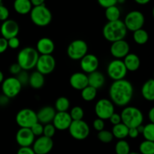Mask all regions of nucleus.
I'll return each mask as SVG.
<instances>
[{
  "mask_svg": "<svg viewBox=\"0 0 154 154\" xmlns=\"http://www.w3.org/2000/svg\"><path fill=\"white\" fill-rule=\"evenodd\" d=\"M133 94V86L126 79L114 81L109 88L110 100L119 107L127 106L132 101Z\"/></svg>",
  "mask_w": 154,
  "mask_h": 154,
  "instance_id": "1",
  "label": "nucleus"
},
{
  "mask_svg": "<svg viewBox=\"0 0 154 154\" xmlns=\"http://www.w3.org/2000/svg\"><path fill=\"white\" fill-rule=\"evenodd\" d=\"M127 34L125 24L123 20H118L116 21L108 22L103 27L102 35L108 42H113L123 40Z\"/></svg>",
  "mask_w": 154,
  "mask_h": 154,
  "instance_id": "2",
  "label": "nucleus"
},
{
  "mask_svg": "<svg viewBox=\"0 0 154 154\" xmlns=\"http://www.w3.org/2000/svg\"><path fill=\"white\" fill-rule=\"evenodd\" d=\"M39 57L38 53L32 47H25L19 51L17 57V63L22 70L29 71L35 68L36 63Z\"/></svg>",
  "mask_w": 154,
  "mask_h": 154,
  "instance_id": "3",
  "label": "nucleus"
},
{
  "mask_svg": "<svg viewBox=\"0 0 154 154\" xmlns=\"http://www.w3.org/2000/svg\"><path fill=\"white\" fill-rule=\"evenodd\" d=\"M121 121L128 128H136L142 125L144 115L139 108L134 106H126L120 113Z\"/></svg>",
  "mask_w": 154,
  "mask_h": 154,
  "instance_id": "4",
  "label": "nucleus"
},
{
  "mask_svg": "<svg viewBox=\"0 0 154 154\" xmlns=\"http://www.w3.org/2000/svg\"><path fill=\"white\" fill-rule=\"evenodd\" d=\"M29 14L32 22L35 26L40 27L48 26L53 19L51 10L45 5L32 7Z\"/></svg>",
  "mask_w": 154,
  "mask_h": 154,
  "instance_id": "5",
  "label": "nucleus"
},
{
  "mask_svg": "<svg viewBox=\"0 0 154 154\" xmlns=\"http://www.w3.org/2000/svg\"><path fill=\"white\" fill-rule=\"evenodd\" d=\"M88 54V45L82 39H76L71 42L67 48V55L72 60H81Z\"/></svg>",
  "mask_w": 154,
  "mask_h": 154,
  "instance_id": "6",
  "label": "nucleus"
},
{
  "mask_svg": "<svg viewBox=\"0 0 154 154\" xmlns=\"http://www.w3.org/2000/svg\"><path fill=\"white\" fill-rule=\"evenodd\" d=\"M145 22V18L142 12L139 11H132L129 12L125 17L123 21L126 29L131 32H135L136 30L142 29Z\"/></svg>",
  "mask_w": 154,
  "mask_h": 154,
  "instance_id": "7",
  "label": "nucleus"
},
{
  "mask_svg": "<svg viewBox=\"0 0 154 154\" xmlns=\"http://www.w3.org/2000/svg\"><path fill=\"white\" fill-rule=\"evenodd\" d=\"M16 123L20 128L30 129L35 123L38 122L37 114L35 111L30 108H23L17 114Z\"/></svg>",
  "mask_w": 154,
  "mask_h": 154,
  "instance_id": "8",
  "label": "nucleus"
},
{
  "mask_svg": "<svg viewBox=\"0 0 154 154\" xmlns=\"http://www.w3.org/2000/svg\"><path fill=\"white\" fill-rule=\"evenodd\" d=\"M68 129L71 136L78 141L87 138L90 133V126L83 120L72 121Z\"/></svg>",
  "mask_w": 154,
  "mask_h": 154,
  "instance_id": "9",
  "label": "nucleus"
},
{
  "mask_svg": "<svg viewBox=\"0 0 154 154\" xmlns=\"http://www.w3.org/2000/svg\"><path fill=\"white\" fill-rule=\"evenodd\" d=\"M127 72V69L122 60L115 59L110 62L107 67V73L108 77L114 81L125 79Z\"/></svg>",
  "mask_w": 154,
  "mask_h": 154,
  "instance_id": "10",
  "label": "nucleus"
},
{
  "mask_svg": "<svg viewBox=\"0 0 154 154\" xmlns=\"http://www.w3.org/2000/svg\"><path fill=\"white\" fill-rule=\"evenodd\" d=\"M1 84L2 94L8 99H13L18 96L23 87L16 77L5 78Z\"/></svg>",
  "mask_w": 154,
  "mask_h": 154,
  "instance_id": "11",
  "label": "nucleus"
},
{
  "mask_svg": "<svg viewBox=\"0 0 154 154\" xmlns=\"http://www.w3.org/2000/svg\"><path fill=\"white\" fill-rule=\"evenodd\" d=\"M114 105L110 99H101L95 105V113L97 118L102 120H108L111 115L115 112Z\"/></svg>",
  "mask_w": 154,
  "mask_h": 154,
  "instance_id": "12",
  "label": "nucleus"
},
{
  "mask_svg": "<svg viewBox=\"0 0 154 154\" xmlns=\"http://www.w3.org/2000/svg\"><path fill=\"white\" fill-rule=\"evenodd\" d=\"M56 67V60L52 55H39L36 63V71L43 75L52 73Z\"/></svg>",
  "mask_w": 154,
  "mask_h": 154,
  "instance_id": "13",
  "label": "nucleus"
},
{
  "mask_svg": "<svg viewBox=\"0 0 154 154\" xmlns=\"http://www.w3.org/2000/svg\"><path fill=\"white\" fill-rule=\"evenodd\" d=\"M32 146L35 154H48L54 147V141L52 138L42 135L35 140Z\"/></svg>",
  "mask_w": 154,
  "mask_h": 154,
  "instance_id": "14",
  "label": "nucleus"
},
{
  "mask_svg": "<svg viewBox=\"0 0 154 154\" xmlns=\"http://www.w3.org/2000/svg\"><path fill=\"white\" fill-rule=\"evenodd\" d=\"M19 32L20 26L17 22L11 19H8L7 20L2 22L0 27L2 37L7 40L13 37H17Z\"/></svg>",
  "mask_w": 154,
  "mask_h": 154,
  "instance_id": "15",
  "label": "nucleus"
},
{
  "mask_svg": "<svg viewBox=\"0 0 154 154\" xmlns=\"http://www.w3.org/2000/svg\"><path fill=\"white\" fill-rule=\"evenodd\" d=\"M130 51V46L129 43L124 39L120 41H117L111 43V48H110V52L111 54L117 60L123 59Z\"/></svg>",
  "mask_w": 154,
  "mask_h": 154,
  "instance_id": "16",
  "label": "nucleus"
},
{
  "mask_svg": "<svg viewBox=\"0 0 154 154\" xmlns=\"http://www.w3.org/2000/svg\"><path fill=\"white\" fill-rule=\"evenodd\" d=\"M80 66L83 72L85 74H90L97 71L99 66V60L96 55L87 54L80 60Z\"/></svg>",
  "mask_w": 154,
  "mask_h": 154,
  "instance_id": "17",
  "label": "nucleus"
},
{
  "mask_svg": "<svg viewBox=\"0 0 154 154\" xmlns=\"http://www.w3.org/2000/svg\"><path fill=\"white\" fill-rule=\"evenodd\" d=\"M16 141L18 145L22 147H31L35 140L30 129L28 128H20L16 133Z\"/></svg>",
  "mask_w": 154,
  "mask_h": 154,
  "instance_id": "18",
  "label": "nucleus"
},
{
  "mask_svg": "<svg viewBox=\"0 0 154 154\" xmlns=\"http://www.w3.org/2000/svg\"><path fill=\"white\" fill-rule=\"evenodd\" d=\"M72 122V120L69 112H57L51 123L56 129L63 131L69 129Z\"/></svg>",
  "mask_w": 154,
  "mask_h": 154,
  "instance_id": "19",
  "label": "nucleus"
},
{
  "mask_svg": "<svg viewBox=\"0 0 154 154\" xmlns=\"http://www.w3.org/2000/svg\"><path fill=\"white\" fill-rule=\"evenodd\" d=\"M55 49V45L52 39L44 37L39 39L36 44L35 50L39 55H52Z\"/></svg>",
  "mask_w": 154,
  "mask_h": 154,
  "instance_id": "20",
  "label": "nucleus"
},
{
  "mask_svg": "<svg viewBox=\"0 0 154 154\" xmlns=\"http://www.w3.org/2000/svg\"><path fill=\"white\" fill-rule=\"evenodd\" d=\"M71 87L76 90H82L88 86V76L84 72H75L69 78Z\"/></svg>",
  "mask_w": 154,
  "mask_h": 154,
  "instance_id": "21",
  "label": "nucleus"
},
{
  "mask_svg": "<svg viewBox=\"0 0 154 154\" xmlns=\"http://www.w3.org/2000/svg\"><path fill=\"white\" fill-rule=\"evenodd\" d=\"M56 111L55 108H53L52 106H44L36 113L37 114L38 122L42 123V125L48 124V123H52L53 120L55 116Z\"/></svg>",
  "mask_w": 154,
  "mask_h": 154,
  "instance_id": "22",
  "label": "nucleus"
},
{
  "mask_svg": "<svg viewBox=\"0 0 154 154\" xmlns=\"http://www.w3.org/2000/svg\"><path fill=\"white\" fill-rule=\"evenodd\" d=\"M88 85L93 88L100 89L104 86L105 83V77L99 71H95L88 75Z\"/></svg>",
  "mask_w": 154,
  "mask_h": 154,
  "instance_id": "23",
  "label": "nucleus"
},
{
  "mask_svg": "<svg viewBox=\"0 0 154 154\" xmlns=\"http://www.w3.org/2000/svg\"><path fill=\"white\" fill-rule=\"evenodd\" d=\"M123 61L127 71L129 72H135L139 69L141 66V60L138 56L132 53L128 54L123 58Z\"/></svg>",
  "mask_w": 154,
  "mask_h": 154,
  "instance_id": "24",
  "label": "nucleus"
},
{
  "mask_svg": "<svg viewBox=\"0 0 154 154\" xmlns=\"http://www.w3.org/2000/svg\"><path fill=\"white\" fill-rule=\"evenodd\" d=\"M45 82V75L40 72L35 71L29 75V84L32 88L35 90H39L44 86Z\"/></svg>",
  "mask_w": 154,
  "mask_h": 154,
  "instance_id": "25",
  "label": "nucleus"
},
{
  "mask_svg": "<svg viewBox=\"0 0 154 154\" xmlns=\"http://www.w3.org/2000/svg\"><path fill=\"white\" fill-rule=\"evenodd\" d=\"M13 6L15 11L21 15L29 14L32 8L29 0H14Z\"/></svg>",
  "mask_w": 154,
  "mask_h": 154,
  "instance_id": "26",
  "label": "nucleus"
},
{
  "mask_svg": "<svg viewBox=\"0 0 154 154\" xmlns=\"http://www.w3.org/2000/svg\"><path fill=\"white\" fill-rule=\"evenodd\" d=\"M141 94L145 100L153 102L154 100V80L149 79L141 87Z\"/></svg>",
  "mask_w": 154,
  "mask_h": 154,
  "instance_id": "27",
  "label": "nucleus"
},
{
  "mask_svg": "<svg viewBox=\"0 0 154 154\" xmlns=\"http://www.w3.org/2000/svg\"><path fill=\"white\" fill-rule=\"evenodd\" d=\"M128 132H129V128L123 123L113 126L112 131H111L114 138L118 140H123L127 138Z\"/></svg>",
  "mask_w": 154,
  "mask_h": 154,
  "instance_id": "28",
  "label": "nucleus"
},
{
  "mask_svg": "<svg viewBox=\"0 0 154 154\" xmlns=\"http://www.w3.org/2000/svg\"><path fill=\"white\" fill-rule=\"evenodd\" d=\"M133 40L136 44L139 45H143L147 43L149 40V34L144 29H140L133 32Z\"/></svg>",
  "mask_w": 154,
  "mask_h": 154,
  "instance_id": "29",
  "label": "nucleus"
},
{
  "mask_svg": "<svg viewBox=\"0 0 154 154\" xmlns=\"http://www.w3.org/2000/svg\"><path fill=\"white\" fill-rule=\"evenodd\" d=\"M120 14H121L120 10L117 5L111 6V7L105 8V15L106 19L108 20V22L118 20H120Z\"/></svg>",
  "mask_w": 154,
  "mask_h": 154,
  "instance_id": "30",
  "label": "nucleus"
},
{
  "mask_svg": "<svg viewBox=\"0 0 154 154\" xmlns=\"http://www.w3.org/2000/svg\"><path fill=\"white\" fill-rule=\"evenodd\" d=\"M70 108V101L65 96L59 97L55 102V110L57 112H68Z\"/></svg>",
  "mask_w": 154,
  "mask_h": 154,
  "instance_id": "31",
  "label": "nucleus"
},
{
  "mask_svg": "<svg viewBox=\"0 0 154 154\" xmlns=\"http://www.w3.org/2000/svg\"><path fill=\"white\" fill-rule=\"evenodd\" d=\"M97 96V90L90 86H87L81 90V98L86 102L94 100Z\"/></svg>",
  "mask_w": 154,
  "mask_h": 154,
  "instance_id": "32",
  "label": "nucleus"
},
{
  "mask_svg": "<svg viewBox=\"0 0 154 154\" xmlns=\"http://www.w3.org/2000/svg\"><path fill=\"white\" fill-rule=\"evenodd\" d=\"M130 145L125 139L118 140L115 144V154H129L130 153Z\"/></svg>",
  "mask_w": 154,
  "mask_h": 154,
  "instance_id": "33",
  "label": "nucleus"
},
{
  "mask_svg": "<svg viewBox=\"0 0 154 154\" xmlns=\"http://www.w3.org/2000/svg\"><path fill=\"white\" fill-rule=\"evenodd\" d=\"M140 154H154V141L144 140L139 145Z\"/></svg>",
  "mask_w": 154,
  "mask_h": 154,
  "instance_id": "34",
  "label": "nucleus"
},
{
  "mask_svg": "<svg viewBox=\"0 0 154 154\" xmlns=\"http://www.w3.org/2000/svg\"><path fill=\"white\" fill-rule=\"evenodd\" d=\"M141 134L144 136V140L154 141V123H149L144 126V129Z\"/></svg>",
  "mask_w": 154,
  "mask_h": 154,
  "instance_id": "35",
  "label": "nucleus"
},
{
  "mask_svg": "<svg viewBox=\"0 0 154 154\" xmlns=\"http://www.w3.org/2000/svg\"><path fill=\"white\" fill-rule=\"evenodd\" d=\"M69 115H70L72 121L83 120V118H84V109H83L81 106L73 107V108L71 109Z\"/></svg>",
  "mask_w": 154,
  "mask_h": 154,
  "instance_id": "36",
  "label": "nucleus"
},
{
  "mask_svg": "<svg viewBox=\"0 0 154 154\" xmlns=\"http://www.w3.org/2000/svg\"><path fill=\"white\" fill-rule=\"evenodd\" d=\"M97 138L101 142L105 143V144L111 143L114 139V136H113L111 131L105 130V129H103V130L98 132Z\"/></svg>",
  "mask_w": 154,
  "mask_h": 154,
  "instance_id": "37",
  "label": "nucleus"
},
{
  "mask_svg": "<svg viewBox=\"0 0 154 154\" xmlns=\"http://www.w3.org/2000/svg\"><path fill=\"white\" fill-rule=\"evenodd\" d=\"M57 129H55L54 125L52 123H48V124L44 125L43 129V135L48 138H52L56 133Z\"/></svg>",
  "mask_w": 154,
  "mask_h": 154,
  "instance_id": "38",
  "label": "nucleus"
},
{
  "mask_svg": "<svg viewBox=\"0 0 154 154\" xmlns=\"http://www.w3.org/2000/svg\"><path fill=\"white\" fill-rule=\"evenodd\" d=\"M17 79L18 80L20 84L23 86H26L29 84V75L28 72L25 70H22L17 75H16Z\"/></svg>",
  "mask_w": 154,
  "mask_h": 154,
  "instance_id": "39",
  "label": "nucleus"
},
{
  "mask_svg": "<svg viewBox=\"0 0 154 154\" xmlns=\"http://www.w3.org/2000/svg\"><path fill=\"white\" fill-rule=\"evenodd\" d=\"M43 129H44V125H42V123H40L39 122H37L36 123H35L31 128H30V130L32 131L33 135H35V137H40L42 135H43Z\"/></svg>",
  "mask_w": 154,
  "mask_h": 154,
  "instance_id": "40",
  "label": "nucleus"
},
{
  "mask_svg": "<svg viewBox=\"0 0 154 154\" xmlns=\"http://www.w3.org/2000/svg\"><path fill=\"white\" fill-rule=\"evenodd\" d=\"M9 10L8 9L7 7L3 5L2 4L0 5V21H4L7 20L9 17Z\"/></svg>",
  "mask_w": 154,
  "mask_h": 154,
  "instance_id": "41",
  "label": "nucleus"
},
{
  "mask_svg": "<svg viewBox=\"0 0 154 154\" xmlns=\"http://www.w3.org/2000/svg\"><path fill=\"white\" fill-rule=\"evenodd\" d=\"M20 45V42L17 37H13L8 40V46L11 49H17Z\"/></svg>",
  "mask_w": 154,
  "mask_h": 154,
  "instance_id": "42",
  "label": "nucleus"
},
{
  "mask_svg": "<svg viewBox=\"0 0 154 154\" xmlns=\"http://www.w3.org/2000/svg\"><path fill=\"white\" fill-rule=\"evenodd\" d=\"M93 126L97 132H100V131L103 130L105 129V120H102V119L96 118L93 121Z\"/></svg>",
  "mask_w": 154,
  "mask_h": 154,
  "instance_id": "43",
  "label": "nucleus"
},
{
  "mask_svg": "<svg viewBox=\"0 0 154 154\" xmlns=\"http://www.w3.org/2000/svg\"><path fill=\"white\" fill-rule=\"evenodd\" d=\"M97 2L99 5L105 8L117 5V0H97Z\"/></svg>",
  "mask_w": 154,
  "mask_h": 154,
  "instance_id": "44",
  "label": "nucleus"
},
{
  "mask_svg": "<svg viewBox=\"0 0 154 154\" xmlns=\"http://www.w3.org/2000/svg\"><path fill=\"white\" fill-rule=\"evenodd\" d=\"M110 121V123L114 126V125H117L119 124V123H122L121 121V117H120V114H117V113L114 112L112 115L110 117V118L108 119Z\"/></svg>",
  "mask_w": 154,
  "mask_h": 154,
  "instance_id": "45",
  "label": "nucleus"
},
{
  "mask_svg": "<svg viewBox=\"0 0 154 154\" xmlns=\"http://www.w3.org/2000/svg\"><path fill=\"white\" fill-rule=\"evenodd\" d=\"M22 71V69L20 68V66L18 65L17 63H13L9 67V72L11 74H12L13 75H17L20 72Z\"/></svg>",
  "mask_w": 154,
  "mask_h": 154,
  "instance_id": "46",
  "label": "nucleus"
},
{
  "mask_svg": "<svg viewBox=\"0 0 154 154\" xmlns=\"http://www.w3.org/2000/svg\"><path fill=\"white\" fill-rule=\"evenodd\" d=\"M17 154H35L31 147H20Z\"/></svg>",
  "mask_w": 154,
  "mask_h": 154,
  "instance_id": "47",
  "label": "nucleus"
},
{
  "mask_svg": "<svg viewBox=\"0 0 154 154\" xmlns=\"http://www.w3.org/2000/svg\"><path fill=\"white\" fill-rule=\"evenodd\" d=\"M8 48V40L2 37H0V54L5 52L6 50Z\"/></svg>",
  "mask_w": 154,
  "mask_h": 154,
  "instance_id": "48",
  "label": "nucleus"
},
{
  "mask_svg": "<svg viewBox=\"0 0 154 154\" xmlns=\"http://www.w3.org/2000/svg\"><path fill=\"white\" fill-rule=\"evenodd\" d=\"M139 132H138L137 128H129V132H128V136L130 137L132 139H135V138H138V135H139Z\"/></svg>",
  "mask_w": 154,
  "mask_h": 154,
  "instance_id": "49",
  "label": "nucleus"
},
{
  "mask_svg": "<svg viewBox=\"0 0 154 154\" xmlns=\"http://www.w3.org/2000/svg\"><path fill=\"white\" fill-rule=\"evenodd\" d=\"M9 99L8 97H6L5 95H0V106H5L6 105L8 104Z\"/></svg>",
  "mask_w": 154,
  "mask_h": 154,
  "instance_id": "50",
  "label": "nucleus"
},
{
  "mask_svg": "<svg viewBox=\"0 0 154 154\" xmlns=\"http://www.w3.org/2000/svg\"><path fill=\"white\" fill-rule=\"evenodd\" d=\"M29 1L31 2L32 7L42 5H45V0H29Z\"/></svg>",
  "mask_w": 154,
  "mask_h": 154,
  "instance_id": "51",
  "label": "nucleus"
},
{
  "mask_svg": "<svg viewBox=\"0 0 154 154\" xmlns=\"http://www.w3.org/2000/svg\"><path fill=\"white\" fill-rule=\"evenodd\" d=\"M148 118L150 123H154V108H151L148 112Z\"/></svg>",
  "mask_w": 154,
  "mask_h": 154,
  "instance_id": "52",
  "label": "nucleus"
},
{
  "mask_svg": "<svg viewBox=\"0 0 154 154\" xmlns=\"http://www.w3.org/2000/svg\"><path fill=\"white\" fill-rule=\"evenodd\" d=\"M134 1H135L136 3H138V4L144 5L148 4V3L150 2V0H134Z\"/></svg>",
  "mask_w": 154,
  "mask_h": 154,
  "instance_id": "53",
  "label": "nucleus"
},
{
  "mask_svg": "<svg viewBox=\"0 0 154 154\" xmlns=\"http://www.w3.org/2000/svg\"><path fill=\"white\" fill-rule=\"evenodd\" d=\"M4 74H3V72L0 70V84H1L2 83V81H4Z\"/></svg>",
  "mask_w": 154,
  "mask_h": 154,
  "instance_id": "54",
  "label": "nucleus"
},
{
  "mask_svg": "<svg viewBox=\"0 0 154 154\" xmlns=\"http://www.w3.org/2000/svg\"><path fill=\"white\" fill-rule=\"evenodd\" d=\"M125 2H126V0H117V3H119V4H123V3H125Z\"/></svg>",
  "mask_w": 154,
  "mask_h": 154,
  "instance_id": "55",
  "label": "nucleus"
},
{
  "mask_svg": "<svg viewBox=\"0 0 154 154\" xmlns=\"http://www.w3.org/2000/svg\"><path fill=\"white\" fill-rule=\"evenodd\" d=\"M129 154H140L139 153H136V152H130Z\"/></svg>",
  "mask_w": 154,
  "mask_h": 154,
  "instance_id": "56",
  "label": "nucleus"
},
{
  "mask_svg": "<svg viewBox=\"0 0 154 154\" xmlns=\"http://www.w3.org/2000/svg\"><path fill=\"white\" fill-rule=\"evenodd\" d=\"M2 0H0V5H2Z\"/></svg>",
  "mask_w": 154,
  "mask_h": 154,
  "instance_id": "57",
  "label": "nucleus"
}]
</instances>
